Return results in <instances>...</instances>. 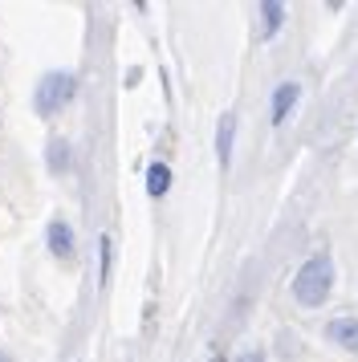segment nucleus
<instances>
[{
  "label": "nucleus",
  "instance_id": "9",
  "mask_svg": "<svg viewBox=\"0 0 358 362\" xmlns=\"http://www.w3.org/2000/svg\"><path fill=\"white\" fill-rule=\"evenodd\" d=\"M110 257H114V245H110V236H102V252H98V261H102V285L110 281Z\"/></svg>",
  "mask_w": 358,
  "mask_h": 362
},
{
  "label": "nucleus",
  "instance_id": "1",
  "mask_svg": "<svg viewBox=\"0 0 358 362\" xmlns=\"http://www.w3.org/2000/svg\"><path fill=\"white\" fill-rule=\"evenodd\" d=\"M330 289H334V264H330L325 252H318V257H309V261L301 264V273L293 277V297H297L301 305H322L325 297H330Z\"/></svg>",
  "mask_w": 358,
  "mask_h": 362
},
{
  "label": "nucleus",
  "instance_id": "12",
  "mask_svg": "<svg viewBox=\"0 0 358 362\" xmlns=\"http://www.w3.org/2000/svg\"><path fill=\"white\" fill-rule=\"evenodd\" d=\"M0 362H8V358H4V354H0Z\"/></svg>",
  "mask_w": 358,
  "mask_h": 362
},
{
  "label": "nucleus",
  "instance_id": "2",
  "mask_svg": "<svg viewBox=\"0 0 358 362\" xmlns=\"http://www.w3.org/2000/svg\"><path fill=\"white\" fill-rule=\"evenodd\" d=\"M74 94H78V78H74V74H49L45 82L37 86V110H41V115H53V110H62Z\"/></svg>",
  "mask_w": 358,
  "mask_h": 362
},
{
  "label": "nucleus",
  "instance_id": "3",
  "mask_svg": "<svg viewBox=\"0 0 358 362\" xmlns=\"http://www.w3.org/2000/svg\"><path fill=\"white\" fill-rule=\"evenodd\" d=\"M325 338H330V342H338L342 350L358 354V317H334V322L325 326Z\"/></svg>",
  "mask_w": 358,
  "mask_h": 362
},
{
  "label": "nucleus",
  "instance_id": "5",
  "mask_svg": "<svg viewBox=\"0 0 358 362\" xmlns=\"http://www.w3.org/2000/svg\"><path fill=\"white\" fill-rule=\"evenodd\" d=\"M49 248H53V257H69L74 252V228L65 220H53L49 224Z\"/></svg>",
  "mask_w": 358,
  "mask_h": 362
},
{
  "label": "nucleus",
  "instance_id": "4",
  "mask_svg": "<svg viewBox=\"0 0 358 362\" xmlns=\"http://www.w3.org/2000/svg\"><path fill=\"white\" fill-rule=\"evenodd\" d=\"M301 98V86L297 82H285V86H277V94H273V122H285V115L293 110V102Z\"/></svg>",
  "mask_w": 358,
  "mask_h": 362
},
{
  "label": "nucleus",
  "instance_id": "10",
  "mask_svg": "<svg viewBox=\"0 0 358 362\" xmlns=\"http://www.w3.org/2000/svg\"><path fill=\"white\" fill-rule=\"evenodd\" d=\"M49 163H53V171H62V167H65V143H62V139H57L53 151H49Z\"/></svg>",
  "mask_w": 358,
  "mask_h": 362
},
{
  "label": "nucleus",
  "instance_id": "8",
  "mask_svg": "<svg viewBox=\"0 0 358 362\" xmlns=\"http://www.w3.org/2000/svg\"><path fill=\"white\" fill-rule=\"evenodd\" d=\"M260 17H265V37H273L281 17H285V8H281V4H260Z\"/></svg>",
  "mask_w": 358,
  "mask_h": 362
},
{
  "label": "nucleus",
  "instance_id": "7",
  "mask_svg": "<svg viewBox=\"0 0 358 362\" xmlns=\"http://www.w3.org/2000/svg\"><path fill=\"white\" fill-rule=\"evenodd\" d=\"M171 187V171H167V163H151V171H146V192L151 196H163Z\"/></svg>",
  "mask_w": 358,
  "mask_h": 362
},
{
  "label": "nucleus",
  "instance_id": "11",
  "mask_svg": "<svg viewBox=\"0 0 358 362\" xmlns=\"http://www.w3.org/2000/svg\"><path fill=\"white\" fill-rule=\"evenodd\" d=\"M241 362H260V354H257V350H253V354H244Z\"/></svg>",
  "mask_w": 358,
  "mask_h": 362
},
{
  "label": "nucleus",
  "instance_id": "6",
  "mask_svg": "<svg viewBox=\"0 0 358 362\" xmlns=\"http://www.w3.org/2000/svg\"><path fill=\"white\" fill-rule=\"evenodd\" d=\"M232 131H236V115L220 118V131H216V155H220V167H228L232 159Z\"/></svg>",
  "mask_w": 358,
  "mask_h": 362
}]
</instances>
